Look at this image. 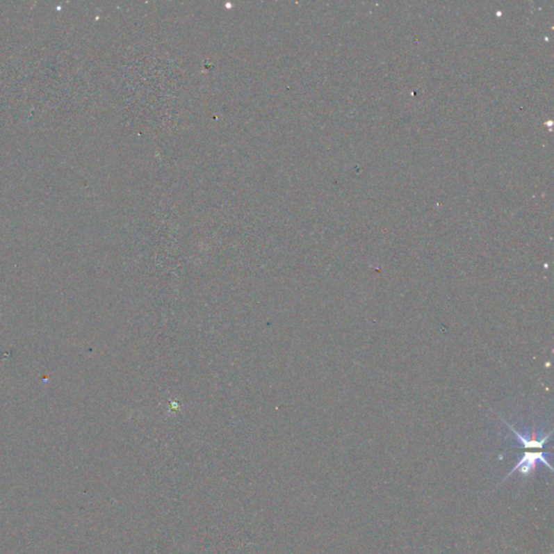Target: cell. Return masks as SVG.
I'll return each instance as SVG.
<instances>
[{"label":"cell","instance_id":"cell-1","mask_svg":"<svg viewBox=\"0 0 554 554\" xmlns=\"http://www.w3.org/2000/svg\"><path fill=\"white\" fill-rule=\"evenodd\" d=\"M550 455H551V453L530 452V450L525 452L520 459H519L518 464H515L514 468L507 474V476H505L503 482H505V480H508L511 474L514 473L515 471L520 472L523 478L528 479V478L532 475V473H534L539 462H541L544 466H547V468H549L552 471L551 466H550L549 462H548V457H549Z\"/></svg>","mask_w":554,"mask_h":554},{"label":"cell","instance_id":"cell-2","mask_svg":"<svg viewBox=\"0 0 554 554\" xmlns=\"http://www.w3.org/2000/svg\"><path fill=\"white\" fill-rule=\"evenodd\" d=\"M503 423L508 425L509 429L514 433L515 437L518 439V442L521 443L522 446H519V448H524V450H542L544 445L549 442L550 437L552 435V431H550L547 434H537V433L532 431V433H521L520 431L515 429L510 423H507L505 420L503 419Z\"/></svg>","mask_w":554,"mask_h":554}]
</instances>
